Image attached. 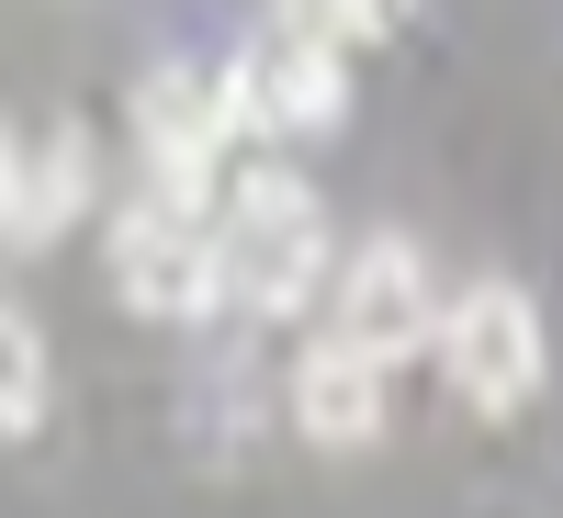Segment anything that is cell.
I'll return each instance as SVG.
<instances>
[{"label": "cell", "mask_w": 563, "mask_h": 518, "mask_svg": "<svg viewBox=\"0 0 563 518\" xmlns=\"http://www.w3.org/2000/svg\"><path fill=\"white\" fill-rule=\"evenodd\" d=\"M214 271H225V294H238L249 316H294L316 282H327V225H316V203H305L282 169H260L249 192H238V225L214 238Z\"/></svg>", "instance_id": "1"}, {"label": "cell", "mask_w": 563, "mask_h": 518, "mask_svg": "<svg viewBox=\"0 0 563 518\" xmlns=\"http://www.w3.org/2000/svg\"><path fill=\"white\" fill-rule=\"evenodd\" d=\"M429 339H440V372H451V395L474 417H519L541 395V361L552 350H541V305L519 294V282H474Z\"/></svg>", "instance_id": "2"}, {"label": "cell", "mask_w": 563, "mask_h": 518, "mask_svg": "<svg viewBox=\"0 0 563 518\" xmlns=\"http://www.w3.org/2000/svg\"><path fill=\"white\" fill-rule=\"evenodd\" d=\"M327 34H339L327 12H271V23L249 34V57L225 68L238 124H260V135H316V124H339L350 79H339V45H327Z\"/></svg>", "instance_id": "3"}, {"label": "cell", "mask_w": 563, "mask_h": 518, "mask_svg": "<svg viewBox=\"0 0 563 518\" xmlns=\"http://www.w3.org/2000/svg\"><path fill=\"white\" fill-rule=\"evenodd\" d=\"M113 294L135 316H203L225 305V271H214V225L192 203H124L113 214Z\"/></svg>", "instance_id": "4"}, {"label": "cell", "mask_w": 563, "mask_h": 518, "mask_svg": "<svg viewBox=\"0 0 563 518\" xmlns=\"http://www.w3.org/2000/svg\"><path fill=\"white\" fill-rule=\"evenodd\" d=\"M135 135L158 158V203H192L203 214V180H214V147L238 135V90L225 68H158L135 90Z\"/></svg>", "instance_id": "5"}, {"label": "cell", "mask_w": 563, "mask_h": 518, "mask_svg": "<svg viewBox=\"0 0 563 518\" xmlns=\"http://www.w3.org/2000/svg\"><path fill=\"white\" fill-rule=\"evenodd\" d=\"M429 327H440V305H429V260H417L406 238H372V249L339 271V339L372 350L384 372L429 350Z\"/></svg>", "instance_id": "6"}, {"label": "cell", "mask_w": 563, "mask_h": 518, "mask_svg": "<svg viewBox=\"0 0 563 518\" xmlns=\"http://www.w3.org/2000/svg\"><path fill=\"white\" fill-rule=\"evenodd\" d=\"M90 203V147L57 124L45 147H23L12 124H0V249H45L57 225Z\"/></svg>", "instance_id": "7"}, {"label": "cell", "mask_w": 563, "mask_h": 518, "mask_svg": "<svg viewBox=\"0 0 563 518\" xmlns=\"http://www.w3.org/2000/svg\"><path fill=\"white\" fill-rule=\"evenodd\" d=\"M294 429L316 451H372L384 440V361L350 350V339H316L294 361Z\"/></svg>", "instance_id": "8"}, {"label": "cell", "mask_w": 563, "mask_h": 518, "mask_svg": "<svg viewBox=\"0 0 563 518\" xmlns=\"http://www.w3.org/2000/svg\"><path fill=\"white\" fill-rule=\"evenodd\" d=\"M45 384H57V372H45V327L23 305H0V429H12V440L45 417Z\"/></svg>", "instance_id": "9"}, {"label": "cell", "mask_w": 563, "mask_h": 518, "mask_svg": "<svg viewBox=\"0 0 563 518\" xmlns=\"http://www.w3.org/2000/svg\"><path fill=\"white\" fill-rule=\"evenodd\" d=\"M316 12L339 23V34H395V23H406V0H316Z\"/></svg>", "instance_id": "10"}]
</instances>
